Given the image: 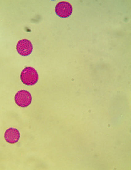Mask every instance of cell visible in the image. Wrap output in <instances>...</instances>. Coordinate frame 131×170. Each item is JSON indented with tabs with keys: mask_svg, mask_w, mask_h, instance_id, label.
<instances>
[{
	"mask_svg": "<svg viewBox=\"0 0 131 170\" xmlns=\"http://www.w3.org/2000/svg\"><path fill=\"white\" fill-rule=\"evenodd\" d=\"M72 5L70 3L66 1L59 2L55 8V11L57 15L63 18L68 17L72 14Z\"/></svg>",
	"mask_w": 131,
	"mask_h": 170,
	"instance_id": "3957f363",
	"label": "cell"
},
{
	"mask_svg": "<svg viewBox=\"0 0 131 170\" xmlns=\"http://www.w3.org/2000/svg\"><path fill=\"white\" fill-rule=\"evenodd\" d=\"M17 52L20 55L23 56H27L32 53L33 47L31 42L26 39L19 40L16 45Z\"/></svg>",
	"mask_w": 131,
	"mask_h": 170,
	"instance_id": "277c9868",
	"label": "cell"
},
{
	"mask_svg": "<svg viewBox=\"0 0 131 170\" xmlns=\"http://www.w3.org/2000/svg\"><path fill=\"white\" fill-rule=\"evenodd\" d=\"M4 138L8 143L11 144L17 143L20 138L19 131L16 128H10L4 133Z\"/></svg>",
	"mask_w": 131,
	"mask_h": 170,
	"instance_id": "5b68a950",
	"label": "cell"
},
{
	"mask_svg": "<svg viewBox=\"0 0 131 170\" xmlns=\"http://www.w3.org/2000/svg\"><path fill=\"white\" fill-rule=\"evenodd\" d=\"M32 100V97L31 93L25 90L19 91L14 96V101L18 106L25 108L28 106Z\"/></svg>",
	"mask_w": 131,
	"mask_h": 170,
	"instance_id": "7a4b0ae2",
	"label": "cell"
},
{
	"mask_svg": "<svg viewBox=\"0 0 131 170\" xmlns=\"http://www.w3.org/2000/svg\"><path fill=\"white\" fill-rule=\"evenodd\" d=\"M38 74L36 70L31 67H27L21 71L20 80L23 84L27 86L35 84L38 80Z\"/></svg>",
	"mask_w": 131,
	"mask_h": 170,
	"instance_id": "6da1fadb",
	"label": "cell"
}]
</instances>
